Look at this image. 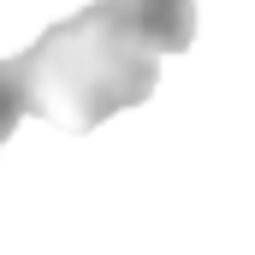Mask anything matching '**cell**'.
Returning a JSON list of instances; mask_svg holds the SVG:
<instances>
[{
	"mask_svg": "<svg viewBox=\"0 0 255 255\" xmlns=\"http://www.w3.org/2000/svg\"><path fill=\"white\" fill-rule=\"evenodd\" d=\"M18 60L24 101L60 130H95L113 113L142 107L160 83V48L130 24L113 0H95L48 24Z\"/></svg>",
	"mask_w": 255,
	"mask_h": 255,
	"instance_id": "1",
	"label": "cell"
},
{
	"mask_svg": "<svg viewBox=\"0 0 255 255\" xmlns=\"http://www.w3.org/2000/svg\"><path fill=\"white\" fill-rule=\"evenodd\" d=\"M30 113V101H24V77H18V60H0V148H6V136L18 130V119Z\"/></svg>",
	"mask_w": 255,
	"mask_h": 255,
	"instance_id": "3",
	"label": "cell"
},
{
	"mask_svg": "<svg viewBox=\"0 0 255 255\" xmlns=\"http://www.w3.org/2000/svg\"><path fill=\"white\" fill-rule=\"evenodd\" d=\"M130 24L160 48V54H184L196 42V0H113Z\"/></svg>",
	"mask_w": 255,
	"mask_h": 255,
	"instance_id": "2",
	"label": "cell"
}]
</instances>
